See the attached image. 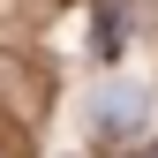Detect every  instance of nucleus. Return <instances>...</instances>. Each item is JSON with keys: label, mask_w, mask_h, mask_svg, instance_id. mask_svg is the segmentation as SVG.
<instances>
[{"label": "nucleus", "mask_w": 158, "mask_h": 158, "mask_svg": "<svg viewBox=\"0 0 158 158\" xmlns=\"http://www.w3.org/2000/svg\"><path fill=\"white\" fill-rule=\"evenodd\" d=\"M143 113H151V98L135 90V83H113L106 98H98V128H106V135H128V128H143Z\"/></svg>", "instance_id": "1"}, {"label": "nucleus", "mask_w": 158, "mask_h": 158, "mask_svg": "<svg viewBox=\"0 0 158 158\" xmlns=\"http://www.w3.org/2000/svg\"><path fill=\"white\" fill-rule=\"evenodd\" d=\"M98 53H106V60L121 53V8H98Z\"/></svg>", "instance_id": "2"}, {"label": "nucleus", "mask_w": 158, "mask_h": 158, "mask_svg": "<svg viewBox=\"0 0 158 158\" xmlns=\"http://www.w3.org/2000/svg\"><path fill=\"white\" fill-rule=\"evenodd\" d=\"M143 158H158V143H151V151H143Z\"/></svg>", "instance_id": "3"}]
</instances>
